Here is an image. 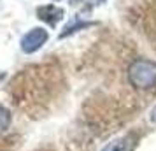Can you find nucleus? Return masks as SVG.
<instances>
[{
    "label": "nucleus",
    "instance_id": "nucleus-10",
    "mask_svg": "<svg viewBox=\"0 0 156 151\" xmlns=\"http://www.w3.org/2000/svg\"><path fill=\"white\" fill-rule=\"evenodd\" d=\"M77 2H79V0H72V4H77Z\"/></svg>",
    "mask_w": 156,
    "mask_h": 151
},
{
    "label": "nucleus",
    "instance_id": "nucleus-3",
    "mask_svg": "<svg viewBox=\"0 0 156 151\" xmlns=\"http://www.w3.org/2000/svg\"><path fill=\"white\" fill-rule=\"evenodd\" d=\"M65 11L58 5H53V4H48V5H42V7L37 9V18L41 21L48 23L49 27H56L58 23L63 20Z\"/></svg>",
    "mask_w": 156,
    "mask_h": 151
},
{
    "label": "nucleus",
    "instance_id": "nucleus-1",
    "mask_svg": "<svg viewBox=\"0 0 156 151\" xmlns=\"http://www.w3.org/2000/svg\"><path fill=\"white\" fill-rule=\"evenodd\" d=\"M128 81L135 90H151L156 86V63L147 58H137L128 67Z\"/></svg>",
    "mask_w": 156,
    "mask_h": 151
},
{
    "label": "nucleus",
    "instance_id": "nucleus-5",
    "mask_svg": "<svg viewBox=\"0 0 156 151\" xmlns=\"http://www.w3.org/2000/svg\"><path fill=\"white\" fill-rule=\"evenodd\" d=\"M93 25H97L95 21H81V20H76L74 23H69L67 27L63 28V32L60 34V39H65L67 35H72L74 32H77V30H84L88 27H93Z\"/></svg>",
    "mask_w": 156,
    "mask_h": 151
},
{
    "label": "nucleus",
    "instance_id": "nucleus-9",
    "mask_svg": "<svg viewBox=\"0 0 156 151\" xmlns=\"http://www.w3.org/2000/svg\"><path fill=\"white\" fill-rule=\"evenodd\" d=\"M4 77H5V74H0V81L4 79Z\"/></svg>",
    "mask_w": 156,
    "mask_h": 151
},
{
    "label": "nucleus",
    "instance_id": "nucleus-6",
    "mask_svg": "<svg viewBox=\"0 0 156 151\" xmlns=\"http://www.w3.org/2000/svg\"><path fill=\"white\" fill-rule=\"evenodd\" d=\"M11 120H12V116L9 113L5 107H2L0 106V134H5L11 127Z\"/></svg>",
    "mask_w": 156,
    "mask_h": 151
},
{
    "label": "nucleus",
    "instance_id": "nucleus-2",
    "mask_svg": "<svg viewBox=\"0 0 156 151\" xmlns=\"http://www.w3.org/2000/svg\"><path fill=\"white\" fill-rule=\"evenodd\" d=\"M48 32L44 28H32L28 34H25L21 39V49L27 55H32L42 48L44 44L48 42Z\"/></svg>",
    "mask_w": 156,
    "mask_h": 151
},
{
    "label": "nucleus",
    "instance_id": "nucleus-8",
    "mask_svg": "<svg viewBox=\"0 0 156 151\" xmlns=\"http://www.w3.org/2000/svg\"><path fill=\"white\" fill-rule=\"evenodd\" d=\"M93 4H104V2H107V0H91Z\"/></svg>",
    "mask_w": 156,
    "mask_h": 151
},
{
    "label": "nucleus",
    "instance_id": "nucleus-7",
    "mask_svg": "<svg viewBox=\"0 0 156 151\" xmlns=\"http://www.w3.org/2000/svg\"><path fill=\"white\" fill-rule=\"evenodd\" d=\"M151 121L156 123V107L153 109V111H151Z\"/></svg>",
    "mask_w": 156,
    "mask_h": 151
},
{
    "label": "nucleus",
    "instance_id": "nucleus-11",
    "mask_svg": "<svg viewBox=\"0 0 156 151\" xmlns=\"http://www.w3.org/2000/svg\"><path fill=\"white\" fill-rule=\"evenodd\" d=\"M56 2H58V0H56Z\"/></svg>",
    "mask_w": 156,
    "mask_h": 151
},
{
    "label": "nucleus",
    "instance_id": "nucleus-4",
    "mask_svg": "<svg viewBox=\"0 0 156 151\" xmlns=\"http://www.w3.org/2000/svg\"><path fill=\"white\" fill-rule=\"evenodd\" d=\"M135 148V135L128 134L119 139H114L112 142H109L102 151H133Z\"/></svg>",
    "mask_w": 156,
    "mask_h": 151
}]
</instances>
